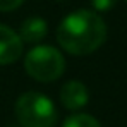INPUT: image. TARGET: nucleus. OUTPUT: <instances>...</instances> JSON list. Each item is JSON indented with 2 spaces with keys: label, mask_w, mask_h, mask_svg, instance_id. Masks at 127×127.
Segmentation results:
<instances>
[{
  "label": "nucleus",
  "mask_w": 127,
  "mask_h": 127,
  "mask_svg": "<svg viewBox=\"0 0 127 127\" xmlns=\"http://www.w3.org/2000/svg\"><path fill=\"white\" fill-rule=\"evenodd\" d=\"M106 24L95 10L79 9L64 17L57 28V41L70 55L83 57L106 41Z\"/></svg>",
  "instance_id": "f257e3e1"
},
{
  "label": "nucleus",
  "mask_w": 127,
  "mask_h": 127,
  "mask_svg": "<svg viewBox=\"0 0 127 127\" xmlns=\"http://www.w3.org/2000/svg\"><path fill=\"white\" fill-rule=\"evenodd\" d=\"M14 113L22 127H53L59 119L55 103L38 91L22 93L14 105Z\"/></svg>",
  "instance_id": "f03ea898"
},
{
  "label": "nucleus",
  "mask_w": 127,
  "mask_h": 127,
  "mask_svg": "<svg viewBox=\"0 0 127 127\" xmlns=\"http://www.w3.org/2000/svg\"><path fill=\"white\" fill-rule=\"evenodd\" d=\"M24 70L38 83H53L62 77L65 70V59L55 46L36 45L24 57Z\"/></svg>",
  "instance_id": "7ed1b4c3"
},
{
  "label": "nucleus",
  "mask_w": 127,
  "mask_h": 127,
  "mask_svg": "<svg viewBox=\"0 0 127 127\" xmlns=\"http://www.w3.org/2000/svg\"><path fill=\"white\" fill-rule=\"evenodd\" d=\"M59 98H60V103L67 110L77 112V110H81V108H84L88 105L89 91H88L84 83H81L77 79H72V81H67L65 84H62Z\"/></svg>",
  "instance_id": "20e7f679"
},
{
  "label": "nucleus",
  "mask_w": 127,
  "mask_h": 127,
  "mask_svg": "<svg viewBox=\"0 0 127 127\" xmlns=\"http://www.w3.org/2000/svg\"><path fill=\"white\" fill-rule=\"evenodd\" d=\"M22 48L24 43L19 34L12 28L0 24V65L14 64L22 55Z\"/></svg>",
  "instance_id": "39448f33"
},
{
  "label": "nucleus",
  "mask_w": 127,
  "mask_h": 127,
  "mask_svg": "<svg viewBox=\"0 0 127 127\" xmlns=\"http://www.w3.org/2000/svg\"><path fill=\"white\" fill-rule=\"evenodd\" d=\"M48 33V24L43 17L33 16L24 19L19 28V38L22 43H40Z\"/></svg>",
  "instance_id": "423d86ee"
},
{
  "label": "nucleus",
  "mask_w": 127,
  "mask_h": 127,
  "mask_svg": "<svg viewBox=\"0 0 127 127\" xmlns=\"http://www.w3.org/2000/svg\"><path fill=\"white\" fill-rule=\"evenodd\" d=\"M62 127H101V124L89 113H72L64 120Z\"/></svg>",
  "instance_id": "0eeeda50"
},
{
  "label": "nucleus",
  "mask_w": 127,
  "mask_h": 127,
  "mask_svg": "<svg viewBox=\"0 0 127 127\" xmlns=\"http://www.w3.org/2000/svg\"><path fill=\"white\" fill-rule=\"evenodd\" d=\"M89 2H91L95 12L98 14V12H106V10H110V9L115 5L117 0H89Z\"/></svg>",
  "instance_id": "6e6552de"
},
{
  "label": "nucleus",
  "mask_w": 127,
  "mask_h": 127,
  "mask_svg": "<svg viewBox=\"0 0 127 127\" xmlns=\"http://www.w3.org/2000/svg\"><path fill=\"white\" fill-rule=\"evenodd\" d=\"M24 0H0V12H10L16 10L17 7H21Z\"/></svg>",
  "instance_id": "1a4fd4ad"
},
{
  "label": "nucleus",
  "mask_w": 127,
  "mask_h": 127,
  "mask_svg": "<svg viewBox=\"0 0 127 127\" xmlns=\"http://www.w3.org/2000/svg\"><path fill=\"white\" fill-rule=\"evenodd\" d=\"M126 2H127V0H126Z\"/></svg>",
  "instance_id": "9d476101"
}]
</instances>
